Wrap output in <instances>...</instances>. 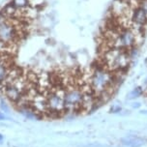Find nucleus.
<instances>
[{"label":"nucleus","mask_w":147,"mask_h":147,"mask_svg":"<svg viewBox=\"0 0 147 147\" xmlns=\"http://www.w3.org/2000/svg\"><path fill=\"white\" fill-rule=\"evenodd\" d=\"M89 84L96 96H100L106 92L113 95V92L118 85L114 80L113 73L104 67L103 64L95 67L90 73Z\"/></svg>","instance_id":"1"},{"label":"nucleus","mask_w":147,"mask_h":147,"mask_svg":"<svg viewBox=\"0 0 147 147\" xmlns=\"http://www.w3.org/2000/svg\"><path fill=\"white\" fill-rule=\"evenodd\" d=\"M132 62L128 51L119 49L115 48H109L106 46V49L103 51L102 55V64L107 70L115 71H127Z\"/></svg>","instance_id":"2"},{"label":"nucleus","mask_w":147,"mask_h":147,"mask_svg":"<svg viewBox=\"0 0 147 147\" xmlns=\"http://www.w3.org/2000/svg\"><path fill=\"white\" fill-rule=\"evenodd\" d=\"M65 88L52 87L47 92V107H48V115L59 116L66 112L64 101Z\"/></svg>","instance_id":"3"},{"label":"nucleus","mask_w":147,"mask_h":147,"mask_svg":"<svg viewBox=\"0 0 147 147\" xmlns=\"http://www.w3.org/2000/svg\"><path fill=\"white\" fill-rule=\"evenodd\" d=\"M83 91L80 86L71 84L65 88L64 101L66 112H77L81 110Z\"/></svg>","instance_id":"4"},{"label":"nucleus","mask_w":147,"mask_h":147,"mask_svg":"<svg viewBox=\"0 0 147 147\" xmlns=\"http://www.w3.org/2000/svg\"><path fill=\"white\" fill-rule=\"evenodd\" d=\"M0 40L8 44H18L20 38L17 29L9 18L0 14Z\"/></svg>","instance_id":"5"},{"label":"nucleus","mask_w":147,"mask_h":147,"mask_svg":"<svg viewBox=\"0 0 147 147\" xmlns=\"http://www.w3.org/2000/svg\"><path fill=\"white\" fill-rule=\"evenodd\" d=\"M136 47L135 35L131 28H122L120 29L119 35L112 44V48L129 51Z\"/></svg>","instance_id":"6"},{"label":"nucleus","mask_w":147,"mask_h":147,"mask_svg":"<svg viewBox=\"0 0 147 147\" xmlns=\"http://www.w3.org/2000/svg\"><path fill=\"white\" fill-rule=\"evenodd\" d=\"M2 89H3L5 97L7 99H9L11 102H13V103L18 104L22 100L23 96V91L20 90V88L17 87L13 83H5V84H2Z\"/></svg>","instance_id":"7"},{"label":"nucleus","mask_w":147,"mask_h":147,"mask_svg":"<svg viewBox=\"0 0 147 147\" xmlns=\"http://www.w3.org/2000/svg\"><path fill=\"white\" fill-rule=\"evenodd\" d=\"M29 105L36 110L38 113H46L48 112V107H47V95L46 93L39 91L35 96L31 99Z\"/></svg>","instance_id":"8"},{"label":"nucleus","mask_w":147,"mask_h":147,"mask_svg":"<svg viewBox=\"0 0 147 147\" xmlns=\"http://www.w3.org/2000/svg\"><path fill=\"white\" fill-rule=\"evenodd\" d=\"M146 141V138H144L131 135L122 138L120 140V143L124 147H142L143 145H145Z\"/></svg>","instance_id":"9"},{"label":"nucleus","mask_w":147,"mask_h":147,"mask_svg":"<svg viewBox=\"0 0 147 147\" xmlns=\"http://www.w3.org/2000/svg\"><path fill=\"white\" fill-rule=\"evenodd\" d=\"M132 22L136 23V24L145 26V24L147 23V15L141 8L138 7L133 11Z\"/></svg>","instance_id":"10"},{"label":"nucleus","mask_w":147,"mask_h":147,"mask_svg":"<svg viewBox=\"0 0 147 147\" xmlns=\"http://www.w3.org/2000/svg\"><path fill=\"white\" fill-rule=\"evenodd\" d=\"M20 111L26 119L29 120H38L40 118V113L36 111L30 105H24V106H20Z\"/></svg>","instance_id":"11"},{"label":"nucleus","mask_w":147,"mask_h":147,"mask_svg":"<svg viewBox=\"0 0 147 147\" xmlns=\"http://www.w3.org/2000/svg\"><path fill=\"white\" fill-rule=\"evenodd\" d=\"M144 90L142 89V87H140V86H138V87L134 88L132 91L130 92V93L127 95V99L128 100H131V101H133V100H136L138 98H140L141 97V95L143 94Z\"/></svg>","instance_id":"12"},{"label":"nucleus","mask_w":147,"mask_h":147,"mask_svg":"<svg viewBox=\"0 0 147 147\" xmlns=\"http://www.w3.org/2000/svg\"><path fill=\"white\" fill-rule=\"evenodd\" d=\"M11 3L18 10H23L24 8L29 6L28 0H12Z\"/></svg>","instance_id":"13"},{"label":"nucleus","mask_w":147,"mask_h":147,"mask_svg":"<svg viewBox=\"0 0 147 147\" xmlns=\"http://www.w3.org/2000/svg\"><path fill=\"white\" fill-rule=\"evenodd\" d=\"M46 3V0H28V4L30 7L36 8V9L40 10L42 7Z\"/></svg>","instance_id":"14"},{"label":"nucleus","mask_w":147,"mask_h":147,"mask_svg":"<svg viewBox=\"0 0 147 147\" xmlns=\"http://www.w3.org/2000/svg\"><path fill=\"white\" fill-rule=\"evenodd\" d=\"M122 107H121V105H119V104H114V105H112L111 107H110V109H109V112L110 113H112V114H119V113H121L122 112Z\"/></svg>","instance_id":"15"},{"label":"nucleus","mask_w":147,"mask_h":147,"mask_svg":"<svg viewBox=\"0 0 147 147\" xmlns=\"http://www.w3.org/2000/svg\"><path fill=\"white\" fill-rule=\"evenodd\" d=\"M0 110L3 111L4 113H6V114L10 113V107L4 100H1V101H0Z\"/></svg>","instance_id":"16"},{"label":"nucleus","mask_w":147,"mask_h":147,"mask_svg":"<svg viewBox=\"0 0 147 147\" xmlns=\"http://www.w3.org/2000/svg\"><path fill=\"white\" fill-rule=\"evenodd\" d=\"M138 7L141 8L147 15V0H140V4H138Z\"/></svg>","instance_id":"17"},{"label":"nucleus","mask_w":147,"mask_h":147,"mask_svg":"<svg viewBox=\"0 0 147 147\" xmlns=\"http://www.w3.org/2000/svg\"><path fill=\"white\" fill-rule=\"evenodd\" d=\"M7 120H10L9 116H8L6 113H4L3 111L0 110V121H7Z\"/></svg>","instance_id":"18"},{"label":"nucleus","mask_w":147,"mask_h":147,"mask_svg":"<svg viewBox=\"0 0 147 147\" xmlns=\"http://www.w3.org/2000/svg\"><path fill=\"white\" fill-rule=\"evenodd\" d=\"M132 107L134 109H138L141 107V104L140 102H133L132 103Z\"/></svg>","instance_id":"19"},{"label":"nucleus","mask_w":147,"mask_h":147,"mask_svg":"<svg viewBox=\"0 0 147 147\" xmlns=\"http://www.w3.org/2000/svg\"><path fill=\"white\" fill-rule=\"evenodd\" d=\"M3 141H4V136L2 134H0V144L3 142Z\"/></svg>","instance_id":"20"},{"label":"nucleus","mask_w":147,"mask_h":147,"mask_svg":"<svg viewBox=\"0 0 147 147\" xmlns=\"http://www.w3.org/2000/svg\"><path fill=\"white\" fill-rule=\"evenodd\" d=\"M140 113L141 114H147V110H141Z\"/></svg>","instance_id":"21"},{"label":"nucleus","mask_w":147,"mask_h":147,"mask_svg":"<svg viewBox=\"0 0 147 147\" xmlns=\"http://www.w3.org/2000/svg\"><path fill=\"white\" fill-rule=\"evenodd\" d=\"M0 62H1V56H0Z\"/></svg>","instance_id":"22"}]
</instances>
